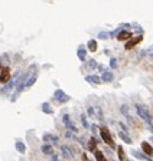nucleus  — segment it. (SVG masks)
Instances as JSON below:
<instances>
[{
    "mask_svg": "<svg viewBox=\"0 0 153 161\" xmlns=\"http://www.w3.org/2000/svg\"><path fill=\"white\" fill-rule=\"evenodd\" d=\"M100 134H101V138H103V141H104L107 145H110V147H116V144H114V141H113V138H111V135H110V131L107 128H100Z\"/></svg>",
    "mask_w": 153,
    "mask_h": 161,
    "instance_id": "obj_1",
    "label": "nucleus"
},
{
    "mask_svg": "<svg viewBox=\"0 0 153 161\" xmlns=\"http://www.w3.org/2000/svg\"><path fill=\"white\" fill-rule=\"evenodd\" d=\"M136 109H137V114L140 115V118H143L147 124H152V117H150L149 111L146 109L145 106H142V105H136Z\"/></svg>",
    "mask_w": 153,
    "mask_h": 161,
    "instance_id": "obj_2",
    "label": "nucleus"
},
{
    "mask_svg": "<svg viewBox=\"0 0 153 161\" xmlns=\"http://www.w3.org/2000/svg\"><path fill=\"white\" fill-rule=\"evenodd\" d=\"M143 40V36H137V38H130L127 42H126V46H124V49L126 50H129V49H133L134 46H136L137 43H140Z\"/></svg>",
    "mask_w": 153,
    "mask_h": 161,
    "instance_id": "obj_3",
    "label": "nucleus"
},
{
    "mask_svg": "<svg viewBox=\"0 0 153 161\" xmlns=\"http://www.w3.org/2000/svg\"><path fill=\"white\" fill-rule=\"evenodd\" d=\"M9 80H10V69L7 66L1 68V71H0V82L1 83H7Z\"/></svg>",
    "mask_w": 153,
    "mask_h": 161,
    "instance_id": "obj_4",
    "label": "nucleus"
},
{
    "mask_svg": "<svg viewBox=\"0 0 153 161\" xmlns=\"http://www.w3.org/2000/svg\"><path fill=\"white\" fill-rule=\"evenodd\" d=\"M55 99H57L59 104H65V102L69 101V97L65 95V92L62 91V89H58L57 92H55Z\"/></svg>",
    "mask_w": 153,
    "mask_h": 161,
    "instance_id": "obj_5",
    "label": "nucleus"
},
{
    "mask_svg": "<svg viewBox=\"0 0 153 161\" xmlns=\"http://www.w3.org/2000/svg\"><path fill=\"white\" fill-rule=\"evenodd\" d=\"M36 79H38V72H32V75L29 76V79L26 80V83H25V86H26V88H29V86H32L33 83L36 82Z\"/></svg>",
    "mask_w": 153,
    "mask_h": 161,
    "instance_id": "obj_6",
    "label": "nucleus"
},
{
    "mask_svg": "<svg viewBox=\"0 0 153 161\" xmlns=\"http://www.w3.org/2000/svg\"><path fill=\"white\" fill-rule=\"evenodd\" d=\"M142 150H143L147 155H153V147L149 144V143H146V141L142 143Z\"/></svg>",
    "mask_w": 153,
    "mask_h": 161,
    "instance_id": "obj_7",
    "label": "nucleus"
},
{
    "mask_svg": "<svg viewBox=\"0 0 153 161\" xmlns=\"http://www.w3.org/2000/svg\"><path fill=\"white\" fill-rule=\"evenodd\" d=\"M40 150H42V153L46 154V155H52V154H54V148H52V145L51 144H45Z\"/></svg>",
    "mask_w": 153,
    "mask_h": 161,
    "instance_id": "obj_8",
    "label": "nucleus"
},
{
    "mask_svg": "<svg viewBox=\"0 0 153 161\" xmlns=\"http://www.w3.org/2000/svg\"><path fill=\"white\" fill-rule=\"evenodd\" d=\"M16 150L20 154H25V153H26V150H28V147H26L25 143H22V141H17V143H16Z\"/></svg>",
    "mask_w": 153,
    "mask_h": 161,
    "instance_id": "obj_9",
    "label": "nucleus"
},
{
    "mask_svg": "<svg viewBox=\"0 0 153 161\" xmlns=\"http://www.w3.org/2000/svg\"><path fill=\"white\" fill-rule=\"evenodd\" d=\"M61 151H62V155H64L65 158H74V154L69 151V148L68 147H61Z\"/></svg>",
    "mask_w": 153,
    "mask_h": 161,
    "instance_id": "obj_10",
    "label": "nucleus"
},
{
    "mask_svg": "<svg viewBox=\"0 0 153 161\" xmlns=\"http://www.w3.org/2000/svg\"><path fill=\"white\" fill-rule=\"evenodd\" d=\"M130 38H131V33L127 32V30H123V32L117 36V39H119V40H129Z\"/></svg>",
    "mask_w": 153,
    "mask_h": 161,
    "instance_id": "obj_11",
    "label": "nucleus"
},
{
    "mask_svg": "<svg viewBox=\"0 0 153 161\" xmlns=\"http://www.w3.org/2000/svg\"><path fill=\"white\" fill-rule=\"evenodd\" d=\"M42 111H43L45 114H49V115H51V114H54V109H52V106H51L48 102L42 104Z\"/></svg>",
    "mask_w": 153,
    "mask_h": 161,
    "instance_id": "obj_12",
    "label": "nucleus"
},
{
    "mask_svg": "<svg viewBox=\"0 0 153 161\" xmlns=\"http://www.w3.org/2000/svg\"><path fill=\"white\" fill-rule=\"evenodd\" d=\"M113 79H114V75L111 72H104L103 73V80H105V82H111Z\"/></svg>",
    "mask_w": 153,
    "mask_h": 161,
    "instance_id": "obj_13",
    "label": "nucleus"
},
{
    "mask_svg": "<svg viewBox=\"0 0 153 161\" xmlns=\"http://www.w3.org/2000/svg\"><path fill=\"white\" fill-rule=\"evenodd\" d=\"M85 79L88 80V82H91V83H100V82H101V79H100L98 76H96V75H91V76H87Z\"/></svg>",
    "mask_w": 153,
    "mask_h": 161,
    "instance_id": "obj_14",
    "label": "nucleus"
},
{
    "mask_svg": "<svg viewBox=\"0 0 153 161\" xmlns=\"http://www.w3.org/2000/svg\"><path fill=\"white\" fill-rule=\"evenodd\" d=\"M43 141H52V143H58V137L51 135V134H45L43 135Z\"/></svg>",
    "mask_w": 153,
    "mask_h": 161,
    "instance_id": "obj_15",
    "label": "nucleus"
},
{
    "mask_svg": "<svg viewBox=\"0 0 153 161\" xmlns=\"http://www.w3.org/2000/svg\"><path fill=\"white\" fill-rule=\"evenodd\" d=\"M88 50L90 52H96L97 50V42L96 40H90L88 42Z\"/></svg>",
    "mask_w": 153,
    "mask_h": 161,
    "instance_id": "obj_16",
    "label": "nucleus"
},
{
    "mask_svg": "<svg viewBox=\"0 0 153 161\" xmlns=\"http://www.w3.org/2000/svg\"><path fill=\"white\" fill-rule=\"evenodd\" d=\"M94 155H96V158H97L98 161H105V157L103 155V153H101V151L96 150V151H94Z\"/></svg>",
    "mask_w": 153,
    "mask_h": 161,
    "instance_id": "obj_17",
    "label": "nucleus"
},
{
    "mask_svg": "<svg viewBox=\"0 0 153 161\" xmlns=\"http://www.w3.org/2000/svg\"><path fill=\"white\" fill-rule=\"evenodd\" d=\"M120 137L123 138V141H124V143H127V144H131V138H130L129 135H126L124 132H120Z\"/></svg>",
    "mask_w": 153,
    "mask_h": 161,
    "instance_id": "obj_18",
    "label": "nucleus"
},
{
    "mask_svg": "<svg viewBox=\"0 0 153 161\" xmlns=\"http://www.w3.org/2000/svg\"><path fill=\"white\" fill-rule=\"evenodd\" d=\"M117 151H119V158H120L121 161H124L126 155H124V151H123V148H121V147H117Z\"/></svg>",
    "mask_w": 153,
    "mask_h": 161,
    "instance_id": "obj_19",
    "label": "nucleus"
},
{
    "mask_svg": "<svg viewBox=\"0 0 153 161\" xmlns=\"http://www.w3.org/2000/svg\"><path fill=\"white\" fill-rule=\"evenodd\" d=\"M90 151H91V153H94V151H96V141H94V138H93V140H91V141H90Z\"/></svg>",
    "mask_w": 153,
    "mask_h": 161,
    "instance_id": "obj_20",
    "label": "nucleus"
},
{
    "mask_svg": "<svg viewBox=\"0 0 153 161\" xmlns=\"http://www.w3.org/2000/svg\"><path fill=\"white\" fill-rule=\"evenodd\" d=\"M78 58H80L81 61L85 59V50H84V49H80V50H78Z\"/></svg>",
    "mask_w": 153,
    "mask_h": 161,
    "instance_id": "obj_21",
    "label": "nucleus"
},
{
    "mask_svg": "<svg viewBox=\"0 0 153 161\" xmlns=\"http://www.w3.org/2000/svg\"><path fill=\"white\" fill-rule=\"evenodd\" d=\"M81 120H82V124H84V127H88V124H87V118H85V115H82V117H81Z\"/></svg>",
    "mask_w": 153,
    "mask_h": 161,
    "instance_id": "obj_22",
    "label": "nucleus"
},
{
    "mask_svg": "<svg viewBox=\"0 0 153 161\" xmlns=\"http://www.w3.org/2000/svg\"><path fill=\"white\" fill-rule=\"evenodd\" d=\"M133 154H134V155H136V157H139V158H146V157H145V155H143V154L137 153V151H133Z\"/></svg>",
    "mask_w": 153,
    "mask_h": 161,
    "instance_id": "obj_23",
    "label": "nucleus"
},
{
    "mask_svg": "<svg viewBox=\"0 0 153 161\" xmlns=\"http://www.w3.org/2000/svg\"><path fill=\"white\" fill-rule=\"evenodd\" d=\"M110 65H111V68H116V66H117V62H116V59H111Z\"/></svg>",
    "mask_w": 153,
    "mask_h": 161,
    "instance_id": "obj_24",
    "label": "nucleus"
}]
</instances>
